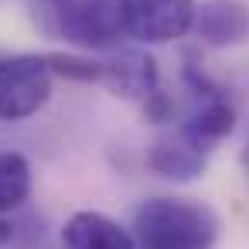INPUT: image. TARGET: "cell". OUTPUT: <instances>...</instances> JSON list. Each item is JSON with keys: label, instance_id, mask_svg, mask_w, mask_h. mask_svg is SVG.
<instances>
[{"label": "cell", "instance_id": "9", "mask_svg": "<svg viewBox=\"0 0 249 249\" xmlns=\"http://www.w3.org/2000/svg\"><path fill=\"white\" fill-rule=\"evenodd\" d=\"M147 164H150L154 174L184 184V181H195V178L205 174V167H208V150H201L198 143H191V140L178 130V133H171V137H160V140L150 147Z\"/></svg>", "mask_w": 249, "mask_h": 249}, {"label": "cell", "instance_id": "1", "mask_svg": "<svg viewBox=\"0 0 249 249\" xmlns=\"http://www.w3.org/2000/svg\"><path fill=\"white\" fill-rule=\"evenodd\" d=\"M130 232L137 249H215L222 218L205 201L157 195L137 205Z\"/></svg>", "mask_w": 249, "mask_h": 249}, {"label": "cell", "instance_id": "4", "mask_svg": "<svg viewBox=\"0 0 249 249\" xmlns=\"http://www.w3.org/2000/svg\"><path fill=\"white\" fill-rule=\"evenodd\" d=\"M55 72L48 55H4L0 58V123L31 120L52 99Z\"/></svg>", "mask_w": 249, "mask_h": 249}, {"label": "cell", "instance_id": "11", "mask_svg": "<svg viewBox=\"0 0 249 249\" xmlns=\"http://www.w3.org/2000/svg\"><path fill=\"white\" fill-rule=\"evenodd\" d=\"M48 65H52L55 75H62V79H75V82H99V72H103V62H99V58L65 55V52L48 55Z\"/></svg>", "mask_w": 249, "mask_h": 249}, {"label": "cell", "instance_id": "10", "mask_svg": "<svg viewBox=\"0 0 249 249\" xmlns=\"http://www.w3.org/2000/svg\"><path fill=\"white\" fill-rule=\"evenodd\" d=\"M31 198V164L18 150H0V215L18 212Z\"/></svg>", "mask_w": 249, "mask_h": 249}, {"label": "cell", "instance_id": "14", "mask_svg": "<svg viewBox=\"0 0 249 249\" xmlns=\"http://www.w3.org/2000/svg\"><path fill=\"white\" fill-rule=\"evenodd\" d=\"M242 171H246V178H249V140H246V147H242Z\"/></svg>", "mask_w": 249, "mask_h": 249}, {"label": "cell", "instance_id": "5", "mask_svg": "<svg viewBox=\"0 0 249 249\" xmlns=\"http://www.w3.org/2000/svg\"><path fill=\"white\" fill-rule=\"evenodd\" d=\"M198 0H120L123 31L140 45H171L191 35Z\"/></svg>", "mask_w": 249, "mask_h": 249}, {"label": "cell", "instance_id": "2", "mask_svg": "<svg viewBox=\"0 0 249 249\" xmlns=\"http://www.w3.org/2000/svg\"><path fill=\"white\" fill-rule=\"evenodd\" d=\"M45 35L79 52H113L126 31L120 0H31Z\"/></svg>", "mask_w": 249, "mask_h": 249}, {"label": "cell", "instance_id": "13", "mask_svg": "<svg viewBox=\"0 0 249 249\" xmlns=\"http://www.w3.org/2000/svg\"><path fill=\"white\" fill-rule=\"evenodd\" d=\"M11 239H14V225H11L4 215H0V249H7V246H11Z\"/></svg>", "mask_w": 249, "mask_h": 249}, {"label": "cell", "instance_id": "6", "mask_svg": "<svg viewBox=\"0 0 249 249\" xmlns=\"http://www.w3.org/2000/svg\"><path fill=\"white\" fill-rule=\"evenodd\" d=\"M99 62H103L99 82L120 99L143 103L154 89H160L157 58L143 48H120V52H113L109 58H99Z\"/></svg>", "mask_w": 249, "mask_h": 249}, {"label": "cell", "instance_id": "3", "mask_svg": "<svg viewBox=\"0 0 249 249\" xmlns=\"http://www.w3.org/2000/svg\"><path fill=\"white\" fill-rule=\"evenodd\" d=\"M181 79L188 86V116L181 123V133L198 143L201 150H215L232 130H235V109L229 103V92L195 62V55H184V69H181Z\"/></svg>", "mask_w": 249, "mask_h": 249}, {"label": "cell", "instance_id": "12", "mask_svg": "<svg viewBox=\"0 0 249 249\" xmlns=\"http://www.w3.org/2000/svg\"><path fill=\"white\" fill-rule=\"evenodd\" d=\"M140 109H143V116L150 120V123H167L171 116H174V99L164 92V86L160 89H154L143 103H140Z\"/></svg>", "mask_w": 249, "mask_h": 249}, {"label": "cell", "instance_id": "7", "mask_svg": "<svg viewBox=\"0 0 249 249\" xmlns=\"http://www.w3.org/2000/svg\"><path fill=\"white\" fill-rule=\"evenodd\" d=\"M191 31L208 48H239L249 41V4H242V0H201Z\"/></svg>", "mask_w": 249, "mask_h": 249}, {"label": "cell", "instance_id": "8", "mask_svg": "<svg viewBox=\"0 0 249 249\" xmlns=\"http://www.w3.org/2000/svg\"><path fill=\"white\" fill-rule=\"evenodd\" d=\"M65 249H137V239L126 225L103 212H75L62 225Z\"/></svg>", "mask_w": 249, "mask_h": 249}]
</instances>
